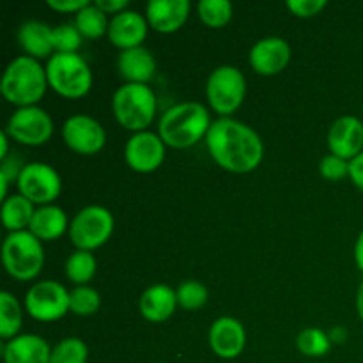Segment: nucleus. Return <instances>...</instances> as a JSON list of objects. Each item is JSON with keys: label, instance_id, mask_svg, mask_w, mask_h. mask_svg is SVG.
I'll return each instance as SVG.
<instances>
[{"label": "nucleus", "instance_id": "obj_5", "mask_svg": "<svg viewBox=\"0 0 363 363\" xmlns=\"http://www.w3.org/2000/svg\"><path fill=\"white\" fill-rule=\"evenodd\" d=\"M6 272L20 282L35 279L45 266V248L30 230L9 233L2 243Z\"/></svg>", "mask_w": 363, "mask_h": 363}, {"label": "nucleus", "instance_id": "obj_42", "mask_svg": "<svg viewBox=\"0 0 363 363\" xmlns=\"http://www.w3.org/2000/svg\"><path fill=\"white\" fill-rule=\"evenodd\" d=\"M357 311H358V315H360V319L363 321V282H362V286L358 287V294H357Z\"/></svg>", "mask_w": 363, "mask_h": 363}, {"label": "nucleus", "instance_id": "obj_11", "mask_svg": "<svg viewBox=\"0 0 363 363\" xmlns=\"http://www.w3.org/2000/svg\"><path fill=\"white\" fill-rule=\"evenodd\" d=\"M6 133L9 138L20 142L23 145L38 147L46 144L53 135V121L46 110L35 106H23L18 108L9 117L6 126Z\"/></svg>", "mask_w": 363, "mask_h": 363}, {"label": "nucleus", "instance_id": "obj_12", "mask_svg": "<svg viewBox=\"0 0 363 363\" xmlns=\"http://www.w3.org/2000/svg\"><path fill=\"white\" fill-rule=\"evenodd\" d=\"M62 138L71 151L78 155H96L106 144L105 128L94 117L77 113L62 124Z\"/></svg>", "mask_w": 363, "mask_h": 363}, {"label": "nucleus", "instance_id": "obj_25", "mask_svg": "<svg viewBox=\"0 0 363 363\" xmlns=\"http://www.w3.org/2000/svg\"><path fill=\"white\" fill-rule=\"evenodd\" d=\"M21 325H23V312L20 301L9 291L0 293V337L4 340H11L18 337Z\"/></svg>", "mask_w": 363, "mask_h": 363}, {"label": "nucleus", "instance_id": "obj_6", "mask_svg": "<svg viewBox=\"0 0 363 363\" xmlns=\"http://www.w3.org/2000/svg\"><path fill=\"white\" fill-rule=\"evenodd\" d=\"M48 85L69 99L84 98L92 87V71L80 53H53L46 64Z\"/></svg>", "mask_w": 363, "mask_h": 363}, {"label": "nucleus", "instance_id": "obj_40", "mask_svg": "<svg viewBox=\"0 0 363 363\" xmlns=\"http://www.w3.org/2000/svg\"><path fill=\"white\" fill-rule=\"evenodd\" d=\"M354 261H357V266L363 272V230L358 236L357 245H354Z\"/></svg>", "mask_w": 363, "mask_h": 363}, {"label": "nucleus", "instance_id": "obj_22", "mask_svg": "<svg viewBox=\"0 0 363 363\" xmlns=\"http://www.w3.org/2000/svg\"><path fill=\"white\" fill-rule=\"evenodd\" d=\"M18 43L32 59H50L55 53L53 28L38 20H27L20 25Z\"/></svg>", "mask_w": 363, "mask_h": 363}, {"label": "nucleus", "instance_id": "obj_41", "mask_svg": "<svg viewBox=\"0 0 363 363\" xmlns=\"http://www.w3.org/2000/svg\"><path fill=\"white\" fill-rule=\"evenodd\" d=\"M0 147H2V151H0V158L6 160L7 158V147H9V135L6 133V130L0 133Z\"/></svg>", "mask_w": 363, "mask_h": 363}, {"label": "nucleus", "instance_id": "obj_21", "mask_svg": "<svg viewBox=\"0 0 363 363\" xmlns=\"http://www.w3.org/2000/svg\"><path fill=\"white\" fill-rule=\"evenodd\" d=\"M121 77L126 84H147L156 73V59L145 46L123 50L117 59Z\"/></svg>", "mask_w": 363, "mask_h": 363}, {"label": "nucleus", "instance_id": "obj_33", "mask_svg": "<svg viewBox=\"0 0 363 363\" xmlns=\"http://www.w3.org/2000/svg\"><path fill=\"white\" fill-rule=\"evenodd\" d=\"M82 38L74 25L62 23L53 28V46L55 53H78V48L82 46Z\"/></svg>", "mask_w": 363, "mask_h": 363}, {"label": "nucleus", "instance_id": "obj_36", "mask_svg": "<svg viewBox=\"0 0 363 363\" xmlns=\"http://www.w3.org/2000/svg\"><path fill=\"white\" fill-rule=\"evenodd\" d=\"M89 4V0H48V7L59 13H80Z\"/></svg>", "mask_w": 363, "mask_h": 363}, {"label": "nucleus", "instance_id": "obj_14", "mask_svg": "<svg viewBox=\"0 0 363 363\" xmlns=\"http://www.w3.org/2000/svg\"><path fill=\"white\" fill-rule=\"evenodd\" d=\"M250 66L262 77H273L284 71L291 60L289 43L279 35H269L255 43L250 50Z\"/></svg>", "mask_w": 363, "mask_h": 363}, {"label": "nucleus", "instance_id": "obj_19", "mask_svg": "<svg viewBox=\"0 0 363 363\" xmlns=\"http://www.w3.org/2000/svg\"><path fill=\"white\" fill-rule=\"evenodd\" d=\"M50 357L52 347L35 333L14 337L4 346V363H50Z\"/></svg>", "mask_w": 363, "mask_h": 363}, {"label": "nucleus", "instance_id": "obj_28", "mask_svg": "<svg viewBox=\"0 0 363 363\" xmlns=\"http://www.w3.org/2000/svg\"><path fill=\"white\" fill-rule=\"evenodd\" d=\"M296 347L305 357L319 358L332 350V340L321 328H305L298 333Z\"/></svg>", "mask_w": 363, "mask_h": 363}, {"label": "nucleus", "instance_id": "obj_27", "mask_svg": "<svg viewBox=\"0 0 363 363\" xmlns=\"http://www.w3.org/2000/svg\"><path fill=\"white\" fill-rule=\"evenodd\" d=\"M108 23L110 21L106 20V14L96 4H89L80 13H77V18H74V27L80 30L84 38L89 39H98L103 34H106Z\"/></svg>", "mask_w": 363, "mask_h": 363}, {"label": "nucleus", "instance_id": "obj_23", "mask_svg": "<svg viewBox=\"0 0 363 363\" xmlns=\"http://www.w3.org/2000/svg\"><path fill=\"white\" fill-rule=\"evenodd\" d=\"M69 229V222H67V215L64 213L62 208L59 206H39L32 218L30 230L39 241H53L57 238L62 236L66 230Z\"/></svg>", "mask_w": 363, "mask_h": 363}, {"label": "nucleus", "instance_id": "obj_37", "mask_svg": "<svg viewBox=\"0 0 363 363\" xmlns=\"http://www.w3.org/2000/svg\"><path fill=\"white\" fill-rule=\"evenodd\" d=\"M96 6L103 11L105 14H119L128 9V0H96Z\"/></svg>", "mask_w": 363, "mask_h": 363}, {"label": "nucleus", "instance_id": "obj_30", "mask_svg": "<svg viewBox=\"0 0 363 363\" xmlns=\"http://www.w3.org/2000/svg\"><path fill=\"white\" fill-rule=\"evenodd\" d=\"M199 16L208 27H225L233 18V4L229 0H201L197 6Z\"/></svg>", "mask_w": 363, "mask_h": 363}, {"label": "nucleus", "instance_id": "obj_31", "mask_svg": "<svg viewBox=\"0 0 363 363\" xmlns=\"http://www.w3.org/2000/svg\"><path fill=\"white\" fill-rule=\"evenodd\" d=\"M89 347L78 337L62 339L55 347H52L50 363H87Z\"/></svg>", "mask_w": 363, "mask_h": 363}, {"label": "nucleus", "instance_id": "obj_4", "mask_svg": "<svg viewBox=\"0 0 363 363\" xmlns=\"http://www.w3.org/2000/svg\"><path fill=\"white\" fill-rule=\"evenodd\" d=\"M112 110L121 126L138 133L155 121L158 101L147 84H124L113 92Z\"/></svg>", "mask_w": 363, "mask_h": 363}, {"label": "nucleus", "instance_id": "obj_2", "mask_svg": "<svg viewBox=\"0 0 363 363\" xmlns=\"http://www.w3.org/2000/svg\"><path fill=\"white\" fill-rule=\"evenodd\" d=\"M211 124V113L202 103L183 101L160 117L158 135L169 147L186 149L206 138Z\"/></svg>", "mask_w": 363, "mask_h": 363}, {"label": "nucleus", "instance_id": "obj_32", "mask_svg": "<svg viewBox=\"0 0 363 363\" xmlns=\"http://www.w3.org/2000/svg\"><path fill=\"white\" fill-rule=\"evenodd\" d=\"M177 305L184 311H199L208 303L209 291L199 280H186L176 291Z\"/></svg>", "mask_w": 363, "mask_h": 363}, {"label": "nucleus", "instance_id": "obj_34", "mask_svg": "<svg viewBox=\"0 0 363 363\" xmlns=\"http://www.w3.org/2000/svg\"><path fill=\"white\" fill-rule=\"evenodd\" d=\"M319 174L328 181H339L350 176V162L335 155L323 156L319 162Z\"/></svg>", "mask_w": 363, "mask_h": 363}, {"label": "nucleus", "instance_id": "obj_17", "mask_svg": "<svg viewBox=\"0 0 363 363\" xmlns=\"http://www.w3.org/2000/svg\"><path fill=\"white\" fill-rule=\"evenodd\" d=\"M190 9V0H151L145 6V20L156 32L172 34L186 23Z\"/></svg>", "mask_w": 363, "mask_h": 363}, {"label": "nucleus", "instance_id": "obj_16", "mask_svg": "<svg viewBox=\"0 0 363 363\" xmlns=\"http://www.w3.org/2000/svg\"><path fill=\"white\" fill-rule=\"evenodd\" d=\"M330 155L351 160L363 151V123L354 116H342L330 126L328 137Z\"/></svg>", "mask_w": 363, "mask_h": 363}, {"label": "nucleus", "instance_id": "obj_18", "mask_svg": "<svg viewBox=\"0 0 363 363\" xmlns=\"http://www.w3.org/2000/svg\"><path fill=\"white\" fill-rule=\"evenodd\" d=\"M147 20L140 13L126 9L110 20L106 35L113 46L121 50H130L142 46V41L147 35Z\"/></svg>", "mask_w": 363, "mask_h": 363}, {"label": "nucleus", "instance_id": "obj_7", "mask_svg": "<svg viewBox=\"0 0 363 363\" xmlns=\"http://www.w3.org/2000/svg\"><path fill=\"white\" fill-rule=\"evenodd\" d=\"M247 94L245 74L236 66H218L208 78L206 98L209 106L220 113V117H229L236 112Z\"/></svg>", "mask_w": 363, "mask_h": 363}, {"label": "nucleus", "instance_id": "obj_8", "mask_svg": "<svg viewBox=\"0 0 363 363\" xmlns=\"http://www.w3.org/2000/svg\"><path fill=\"white\" fill-rule=\"evenodd\" d=\"M113 233V215L103 206H87L71 220L69 238L78 250L103 247Z\"/></svg>", "mask_w": 363, "mask_h": 363}, {"label": "nucleus", "instance_id": "obj_35", "mask_svg": "<svg viewBox=\"0 0 363 363\" xmlns=\"http://www.w3.org/2000/svg\"><path fill=\"white\" fill-rule=\"evenodd\" d=\"M287 7L300 18H312L326 7V0H287Z\"/></svg>", "mask_w": 363, "mask_h": 363}, {"label": "nucleus", "instance_id": "obj_1", "mask_svg": "<svg viewBox=\"0 0 363 363\" xmlns=\"http://www.w3.org/2000/svg\"><path fill=\"white\" fill-rule=\"evenodd\" d=\"M206 145L211 158L233 174H248L257 169L264 156V145L254 128L233 117L213 121Z\"/></svg>", "mask_w": 363, "mask_h": 363}, {"label": "nucleus", "instance_id": "obj_10", "mask_svg": "<svg viewBox=\"0 0 363 363\" xmlns=\"http://www.w3.org/2000/svg\"><path fill=\"white\" fill-rule=\"evenodd\" d=\"M18 190L32 204L50 206L62 190V181L59 172L48 163L34 162L23 165L16 179Z\"/></svg>", "mask_w": 363, "mask_h": 363}, {"label": "nucleus", "instance_id": "obj_24", "mask_svg": "<svg viewBox=\"0 0 363 363\" xmlns=\"http://www.w3.org/2000/svg\"><path fill=\"white\" fill-rule=\"evenodd\" d=\"M2 223L9 233H18V230H27L30 227L32 218H34V204L21 194L9 195L6 201H2Z\"/></svg>", "mask_w": 363, "mask_h": 363}, {"label": "nucleus", "instance_id": "obj_20", "mask_svg": "<svg viewBox=\"0 0 363 363\" xmlns=\"http://www.w3.org/2000/svg\"><path fill=\"white\" fill-rule=\"evenodd\" d=\"M177 307V294L167 284H155L142 293L138 311L142 318L151 323H163L172 318Z\"/></svg>", "mask_w": 363, "mask_h": 363}, {"label": "nucleus", "instance_id": "obj_13", "mask_svg": "<svg viewBox=\"0 0 363 363\" xmlns=\"http://www.w3.org/2000/svg\"><path fill=\"white\" fill-rule=\"evenodd\" d=\"M165 142L155 131H138L130 137L124 147V158L130 169L140 174H151L165 160Z\"/></svg>", "mask_w": 363, "mask_h": 363}, {"label": "nucleus", "instance_id": "obj_15", "mask_svg": "<svg viewBox=\"0 0 363 363\" xmlns=\"http://www.w3.org/2000/svg\"><path fill=\"white\" fill-rule=\"evenodd\" d=\"M247 346V332L236 318H218L209 328V347L223 360H234Z\"/></svg>", "mask_w": 363, "mask_h": 363}, {"label": "nucleus", "instance_id": "obj_29", "mask_svg": "<svg viewBox=\"0 0 363 363\" xmlns=\"http://www.w3.org/2000/svg\"><path fill=\"white\" fill-rule=\"evenodd\" d=\"M101 307V296L94 287L77 286L69 291V312L80 318L94 315Z\"/></svg>", "mask_w": 363, "mask_h": 363}, {"label": "nucleus", "instance_id": "obj_3", "mask_svg": "<svg viewBox=\"0 0 363 363\" xmlns=\"http://www.w3.org/2000/svg\"><path fill=\"white\" fill-rule=\"evenodd\" d=\"M48 87L46 67H43L38 59L28 55L11 60L0 82L2 96L18 108L38 105Z\"/></svg>", "mask_w": 363, "mask_h": 363}, {"label": "nucleus", "instance_id": "obj_38", "mask_svg": "<svg viewBox=\"0 0 363 363\" xmlns=\"http://www.w3.org/2000/svg\"><path fill=\"white\" fill-rule=\"evenodd\" d=\"M350 177L357 188L363 191V151L350 162Z\"/></svg>", "mask_w": 363, "mask_h": 363}, {"label": "nucleus", "instance_id": "obj_26", "mask_svg": "<svg viewBox=\"0 0 363 363\" xmlns=\"http://www.w3.org/2000/svg\"><path fill=\"white\" fill-rule=\"evenodd\" d=\"M98 269V261L92 252L77 250L67 257L66 261V277L77 286H85L91 282Z\"/></svg>", "mask_w": 363, "mask_h": 363}, {"label": "nucleus", "instance_id": "obj_39", "mask_svg": "<svg viewBox=\"0 0 363 363\" xmlns=\"http://www.w3.org/2000/svg\"><path fill=\"white\" fill-rule=\"evenodd\" d=\"M328 337L332 340V344H342L347 339V330L344 326H335V328L330 330Z\"/></svg>", "mask_w": 363, "mask_h": 363}, {"label": "nucleus", "instance_id": "obj_9", "mask_svg": "<svg viewBox=\"0 0 363 363\" xmlns=\"http://www.w3.org/2000/svg\"><path fill=\"white\" fill-rule=\"evenodd\" d=\"M25 308L35 321H59L69 312V291L55 280H43L27 291Z\"/></svg>", "mask_w": 363, "mask_h": 363}]
</instances>
